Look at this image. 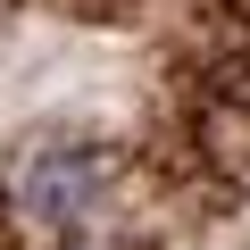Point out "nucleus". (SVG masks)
<instances>
[{
	"label": "nucleus",
	"instance_id": "f257e3e1",
	"mask_svg": "<svg viewBox=\"0 0 250 250\" xmlns=\"http://www.w3.org/2000/svg\"><path fill=\"white\" fill-rule=\"evenodd\" d=\"M9 200H17V217H34L50 233L92 225L100 200H108V150H92V142H42L9 175Z\"/></svg>",
	"mask_w": 250,
	"mask_h": 250
}]
</instances>
